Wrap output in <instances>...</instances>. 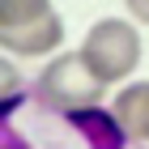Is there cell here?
Listing matches in <instances>:
<instances>
[{"label": "cell", "mask_w": 149, "mask_h": 149, "mask_svg": "<svg viewBox=\"0 0 149 149\" xmlns=\"http://www.w3.org/2000/svg\"><path fill=\"white\" fill-rule=\"evenodd\" d=\"M34 94H38V102H43L47 111H56L60 119H64V115H72V111L102 107L107 85L90 72V64L81 60V51H60V56H51V64L43 68Z\"/></svg>", "instance_id": "2"}, {"label": "cell", "mask_w": 149, "mask_h": 149, "mask_svg": "<svg viewBox=\"0 0 149 149\" xmlns=\"http://www.w3.org/2000/svg\"><path fill=\"white\" fill-rule=\"evenodd\" d=\"M56 17L51 0H0V30H26Z\"/></svg>", "instance_id": "5"}, {"label": "cell", "mask_w": 149, "mask_h": 149, "mask_svg": "<svg viewBox=\"0 0 149 149\" xmlns=\"http://www.w3.org/2000/svg\"><path fill=\"white\" fill-rule=\"evenodd\" d=\"M72 128H77L81 136L90 141V149H124L128 145V132L119 128V119H115L111 107H90V111H72L64 115Z\"/></svg>", "instance_id": "4"}, {"label": "cell", "mask_w": 149, "mask_h": 149, "mask_svg": "<svg viewBox=\"0 0 149 149\" xmlns=\"http://www.w3.org/2000/svg\"><path fill=\"white\" fill-rule=\"evenodd\" d=\"M111 111L119 119V128L128 132V141L149 145V81H128L111 98Z\"/></svg>", "instance_id": "3"}, {"label": "cell", "mask_w": 149, "mask_h": 149, "mask_svg": "<svg viewBox=\"0 0 149 149\" xmlns=\"http://www.w3.org/2000/svg\"><path fill=\"white\" fill-rule=\"evenodd\" d=\"M124 4H128V17L136 26H149V0H124Z\"/></svg>", "instance_id": "6"}, {"label": "cell", "mask_w": 149, "mask_h": 149, "mask_svg": "<svg viewBox=\"0 0 149 149\" xmlns=\"http://www.w3.org/2000/svg\"><path fill=\"white\" fill-rule=\"evenodd\" d=\"M77 51L102 85H124L141 68L145 43H141V30L128 17H102V22H94L85 30V43Z\"/></svg>", "instance_id": "1"}]
</instances>
